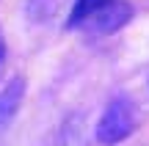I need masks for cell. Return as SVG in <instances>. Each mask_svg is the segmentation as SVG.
I'll list each match as a JSON object with an SVG mask.
<instances>
[{
  "instance_id": "cell-3",
  "label": "cell",
  "mask_w": 149,
  "mask_h": 146,
  "mask_svg": "<svg viewBox=\"0 0 149 146\" xmlns=\"http://www.w3.org/2000/svg\"><path fill=\"white\" fill-rule=\"evenodd\" d=\"M25 91H28V83L22 75L8 77L6 86L0 88V132H6L11 127V121L17 119L22 102H25Z\"/></svg>"
},
{
  "instance_id": "cell-6",
  "label": "cell",
  "mask_w": 149,
  "mask_h": 146,
  "mask_svg": "<svg viewBox=\"0 0 149 146\" xmlns=\"http://www.w3.org/2000/svg\"><path fill=\"white\" fill-rule=\"evenodd\" d=\"M6 55H8V47H6V33H3V28H0V75H3V69H6Z\"/></svg>"
},
{
  "instance_id": "cell-1",
  "label": "cell",
  "mask_w": 149,
  "mask_h": 146,
  "mask_svg": "<svg viewBox=\"0 0 149 146\" xmlns=\"http://www.w3.org/2000/svg\"><path fill=\"white\" fill-rule=\"evenodd\" d=\"M138 127V110H135L130 97H113L105 105L100 121H97L94 138L100 146H119L122 141H127Z\"/></svg>"
},
{
  "instance_id": "cell-4",
  "label": "cell",
  "mask_w": 149,
  "mask_h": 146,
  "mask_svg": "<svg viewBox=\"0 0 149 146\" xmlns=\"http://www.w3.org/2000/svg\"><path fill=\"white\" fill-rule=\"evenodd\" d=\"M105 3H111V0H74L72 8H69V17H66V28H80L97 8H102Z\"/></svg>"
},
{
  "instance_id": "cell-5",
  "label": "cell",
  "mask_w": 149,
  "mask_h": 146,
  "mask_svg": "<svg viewBox=\"0 0 149 146\" xmlns=\"http://www.w3.org/2000/svg\"><path fill=\"white\" fill-rule=\"evenodd\" d=\"M55 11V0H28V14L39 17V19H47Z\"/></svg>"
},
{
  "instance_id": "cell-2",
  "label": "cell",
  "mask_w": 149,
  "mask_h": 146,
  "mask_svg": "<svg viewBox=\"0 0 149 146\" xmlns=\"http://www.w3.org/2000/svg\"><path fill=\"white\" fill-rule=\"evenodd\" d=\"M133 14H135L133 3H127V0H111L102 8H97L80 28L88 30V33H97V36H111V33L122 30L133 19Z\"/></svg>"
}]
</instances>
